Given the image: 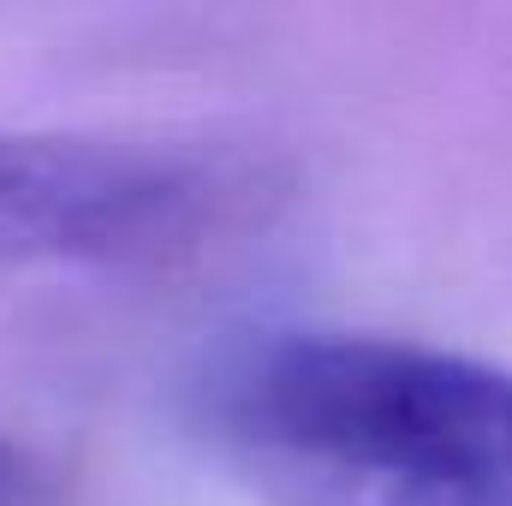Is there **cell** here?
Here are the masks:
<instances>
[{
  "label": "cell",
  "instance_id": "6da1fadb",
  "mask_svg": "<svg viewBox=\"0 0 512 506\" xmlns=\"http://www.w3.org/2000/svg\"><path fill=\"white\" fill-rule=\"evenodd\" d=\"M191 423L268 506H512V376L441 346L239 340L191 381Z\"/></svg>",
  "mask_w": 512,
  "mask_h": 506
},
{
  "label": "cell",
  "instance_id": "7a4b0ae2",
  "mask_svg": "<svg viewBox=\"0 0 512 506\" xmlns=\"http://www.w3.org/2000/svg\"><path fill=\"white\" fill-rule=\"evenodd\" d=\"M227 173L173 149L0 131V262H149L191 251Z\"/></svg>",
  "mask_w": 512,
  "mask_h": 506
},
{
  "label": "cell",
  "instance_id": "3957f363",
  "mask_svg": "<svg viewBox=\"0 0 512 506\" xmlns=\"http://www.w3.org/2000/svg\"><path fill=\"white\" fill-rule=\"evenodd\" d=\"M30 495H36V465L24 459L18 441L0 435V506H24Z\"/></svg>",
  "mask_w": 512,
  "mask_h": 506
}]
</instances>
